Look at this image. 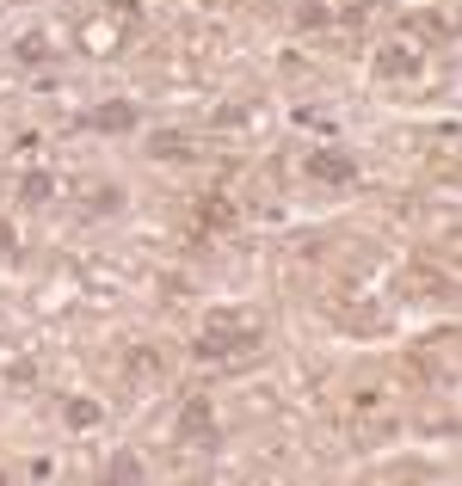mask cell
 I'll use <instances>...</instances> for the list:
<instances>
[{"label": "cell", "mask_w": 462, "mask_h": 486, "mask_svg": "<svg viewBox=\"0 0 462 486\" xmlns=\"http://www.w3.org/2000/svg\"><path fill=\"white\" fill-rule=\"evenodd\" d=\"M117 204H124V191H117V185H99V191L87 197V209H106V215H111Z\"/></svg>", "instance_id": "obj_11"}, {"label": "cell", "mask_w": 462, "mask_h": 486, "mask_svg": "<svg viewBox=\"0 0 462 486\" xmlns=\"http://www.w3.org/2000/svg\"><path fill=\"white\" fill-rule=\"evenodd\" d=\"M327 19H333V13H327V6H302V13H296V25H302V32H320V25H327Z\"/></svg>", "instance_id": "obj_12"}, {"label": "cell", "mask_w": 462, "mask_h": 486, "mask_svg": "<svg viewBox=\"0 0 462 486\" xmlns=\"http://www.w3.org/2000/svg\"><path fill=\"white\" fill-rule=\"evenodd\" d=\"M106 481H117V486H136L143 481V462L124 450V455H111V468H106Z\"/></svg>", "instance_id": "obj_9"}, {"label": "cell", "mask_w": 462, "mask_h": 486, "mask_svg": "<svg viewBox=\"0 0 462 486\" xmlns=\"http://www.w3.org/2000/svg\"><path fill=\"white\" fill-rule=\"evenodd\" d=\"M13 252H19V234H13V222L0 215V259H13Z\"/></svg>", "instance_id": "obj_13"}, {"label": "cell", "mask_w": 462, "mask_h": 486, "mask_svg": "<svg viewBox=\"0 0 462 486\" xmlns=\"http://www.w3.org/2000/svg\"><path fill=\"white\" fill-rule=\"evenodd\" d=\"M148 154H154V160H185V154H191V136H179V130H154V136H148Z\"/></svg>", "instance_id": "obj_5"}, {"label": "cell", "mask_w": 462, "mask_h": 486, "mask_svg": "<svg viewBox=\"0 0 462 486\" xmlns=\"http://www.w3.org/2000/svg\"><path fill=\"white\" fill-rule=\"evenodd\" d=\"M179 437H185V444H198V450H216V444H222V431H216L210 400H204V394H198V400H185V413H179Z\"/></svg>", "instance_id": "obj_2"}, {"label": "cell", "mask_w": 462, "mask_h": 486, "mask_svg": "<svg viewBox=\"0 0 462 486\" xmlns=\"http://www.w3.org/2000/svg\"><path fill=\"white\" fill-rule=\"evenodd\" d=\"M62 418H69L74 431H87V425H99V400H80L74 394V400H62Z\"/></svg>", "instance_id": "obj_8"}, {"label": "cell", "mask_w": 462, "mask_h": 486, "mask_svg": "<svg viewBox=\"0 0 462 486\" xmlns=\"http://www.w3.org/2000/svg\"><path fill=\"white\" fill-rule=\"evenodd\" d=\"M309 179H320V185H352L357 160L339 154V148H315V154H309Z\"/></svg>", "instance_id": "obj_3"}, {"label": "cell", "mask_w": 462, "mask_h": 486, "mask_svg": "<svg viewBox=\"0 0 462 486\" xmlns=\"http://www.w3.org/2000/svg\"><path fill=\"white\" fill-rule=\"evenodd\" d=\"M50 191H56V179L43 173V167H32V173L19 179V197H25V204H50Z\"/></svg>", "instance_id": "obj_6"}, {"label": "cell", "mask_w": 462, "mask_h": 486, "mask_svg": "<svg viewBox=\"0 0 462 486\" xmlns=\"http://www.w3.org/2000/svg\"><path fill=\"white\" fill-rule=\"evenodd\" d=\"M13 56H19V62H32V69H37V62H50V37H43V32H25L19 43H13Z\"/></svg>", "instance_id": "obj_7"}, {"label": "cell", "mask_w": 462, "mask_h": 486, "mask_svg": "<svg viewBox=\"0 0 462 486\" xmlns=\"http://www.w3.org/2000/svg\"><path fill=\"white\" fill-rule=\"evenodd\" d=\"M259 345V320H247V314H210L204 326H198V357L204 363H216V357H241V351Z\"/></svg>", "instance_id": "obj_1"}, {"label": "cell", "mask_w": 462, "mask_h": 486, "mask_svg": "<svg viewBox=\"0 0 462 486\" xmlns=\"http://www.w3.org/2000/svg\"><path fill=\"white\" fill-rule=\"evenodd\" d=\"M376 69H383V74H413V69H420V56H407V50H383Z\"/></svg>", "instance_id": "obj_10"}, {"label": "cell", "mask_w": 462, "mask_h": 486, "mask_svg": "<svg viewBox=\"0 0 462 486\" xmlns=\"http://www.w3.org/2000/svg\"><path fill=\"white\" fill-rule=\"evenodd\" d=\"M136 117H143L136 105L117 99V105H99V111H87L80 124H87V130H106V136H124V130H136Z\"/></svg>", "instance_id": "obj_4"}]
</instances>
